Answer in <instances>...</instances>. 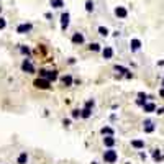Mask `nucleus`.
<instances>
[{
    "instance_id": "nucleus-18",
    "label": "nucleus",
    "mask_w": 164,
    "mask_h": 164,
    "mask_svg": "<svg viewBox=\"0 0 164 164\" xmlns=\"http://www.w3.org/2000/svg\"><path fill=\"white\" fill-rule=\"evenodd\" d=\"M153 159L156 163H161L163 161V156H161V149H153Z\"/></svg>"
},
{
    "instance_id": "nucleus-11",
    "label": "nucleus",
    "mask_w": 164,
    "mask_h": 164,
    "mask_svg": "<svg viewBox=\"0 0 164 164\" xmlns=\"http://www.w3.org/2000/svg\"><path fill=\"white\" fill-rule=\"evenodd\" d=\"M28 153L26 151H21L20 154H18V158H16V164H28Z\"/></svg>"
},
{
    "instance_id": "nucleus-38",
    "label": "nucleus",
    "mask_w": 164,
    "mask_h": 164,
    "mask_svg": "<svg viewBox=\"0 0 164 164\" xmlns=\"http://www.w3.org/2000/svg\"><path fill=\"white\" fill-rule=\"evenodd\" d=\"M125 164H131V163H125Z\"/></svg>"
},
{
    "instance_id": "nucleus-22",
    "label": "nucleus",
    "mask_w": 164,
    "mask_h": 164,
    "mask_svg": "<svg viewBox=\"0 0 164 164\" xmlns=\"http://www.w3.org/2000/svg\"><path fill=\"white\" fill-rule=\"evenodd\" d=\"M97 30H98V35L100 36H108V33H110L107 26H98Z\"/></svg>"
},
{
    "instance_id": "nucleus-4",
    "label": "nucleus",
    "mask_w": 164,
    "mask_h": 164,
    "mask_svg": "<svg viewBox=\"0 0 164 164\" xmlns=\"http://www.w3.org/2000/svg\"><path fill=\"white\" fill-rule=\"evenodd\" d=\"M21 71L26 72V74H35L36 69H35V66L31 64L30 59H23V62H21Z\"/></svg>"
},
{
    "instance_id": "nucleus-28",
    "label": "nucleus",
    "mask_w": 164,
    "mask_h": 164,
    "mask_svg": "<svg viewBox=\"0 0 164 164\" xmlns=\"http://www.w3.org/2000/svg\"><path fill=\"white\" fill-rule=\"evenodd\" d=\"M5 26H7L5 18H2V16H0V30H5Z\"/></svg>"
},
{
    "instance_id": "nucleus-19",
    "label": "nucleus",
    "mask_w": 164,
    "mask_h": 164,
    "mask_svg": "<svg viewBox=\"0 0 164 164\" xmlns=\"http://www.w3.org/2000/svg\"><path fill=\"white\" fill-rule=\"evenodd\" d=\"M51 7L53 8H62L64 7V0H51Z\"/></svg>"
},
{
    "instance_id": "nucleus-7",
    "label": "nucleus",
    "mask_w": 164,
    "mask_h": 164,
    "mask_svg": "<svg viewBox=\"0 0 164 164\" xmlns=\"http://www.w3.org/2000/svg\"><path fill=\"white\" fill-rule=\"evenodd\" d=\"M143 130H144V133H153L154 130H156V125H154L153 120H146L143 123Z\"/></svg>"
},
{
    "instance_id": "nucleus-6",
    "label": "nucleus",
    "mask_w": 164,
    "mask_h": 164,
    "mask_svg": "<svg viewBox=\"0 0 164 164\" xmlns=\"http://www.w3.org/2000/svg\"><path fill=\"white\" fill-rule=\"evenodd\" d=\"M69 18H71V15H69L67 12H64V13L61 15V30L62 31L67 30V26H69Z\"/></svg>"
},
{
    "instance_id": "nucleus-13",
    "label": "nucleus",
    "mask_w": 164,
    "mask_h": 164,
    "mask_svg": "<svg viewBox=\"0 0 164 164\" xmlns=\"http://www.w3.org/2000/svg\"><path fill=\"white\" fill-rule=\"evenodd\" d=\"M102 56H103V59H112V57H113V48L105 46L102 49Z\"/></svg>"
},
{
    "instance_id": "nucleus-37",
    "label": "nucleus",
    "mask_w": 164,
    "mask_h": 164,
    "mask_svg": "<svg viewBox=\"0 0 164 164\" xmlns=\"http://www.w3.org/2000/svg\"><path fill=\"white\" fill-rule=\"evenodd\" d=\"M0 13H2V7H0Z\"/></svg>"
},
{
    "instance_id": "nucleus-34",
    "label": "nucleus",
    "mask_w": 164,
    "mask_h": 164,
    "mask_svg": "<svg viewBox=\"0 0 164 164\" xmlns=\"http://www.w3.org/2000/svg\"><path fill=\"white\" fill-rule=\"evenodd\" d=\"M159 95H161V97H164V87L161 89V90H159Z\"/></svg>"
},
{
    "instance_id": "nucleus-9",
    "label": "nucleus",
    "mask_w": 164,
    "mask_h": 164,
    "mask_svg": "<svg viewBox=\"0 0 164 164\" xmlns=\"http://www.w3.org/2000/svg\"><path fill=\"white\" fill-rule=\"evenodd\" d=\"M115 143H117V139L113 138V136H105V138H103V146L108 148V149H112L113 146H115Z\"/></svg>"
},
{
    "instance_id": "nucleus-35",
    "label": "nucleus",
    "mask_w": 164,
    "mask_h": 164,
    "mask_svg": "<svg viewBox=\"0 0 164 164\" xmlns=\"http://www.w3.org/2000/svg\"><path fill=\"white\" fill-rule=\"evenodd\" d=\"M158 66H164V61H159V62H158Z\"/></svg>"
},
{
    "instance_id": "nucleus-12",
    "label": "nucleus",
    "mask_w": 164,
    "mask_h": 164,
    "mask_svg": "<svg viewBox=\"0 0 164 164\" xmlns=\"http://www.w3.org/2000/svg\"><path fill=\"white\" fill-rule=\"evenodd\" d=\"M71 41L74 43V44H82V43H84V35L77 31V33H74V35H72Z\"/></svg>"
},
{
    "instance_id": "nucleus-16",
    "label": "nucleus",
    "mask_w": 164,
    "mask_h": 164,
    "mask_svg": "<svg viewBox=\"0 0 164 164\" xmlns=\"http://www.w3.org/2000/svg\"><path fill=\"white\" fill-rule=\"evenodd\" d=\"M100 135H103V136H113L115 131H113L112 126H103V128H100Z\"/></svg>"
},
{
    "instance_id": "nucleus-26",
    "label": "nucleus",
    "mask_w": 164,
    "mask_h": 164,
    "mask_svg": "<svg viewBox=\"0 0 164 164\" xmlns=\"http://www.w3.org/2000/svg\"><path fill=\"white\" fill-rule=\"evenodd\" d=\"M20 53L25 54V56H30V48L28 46H20Z\"/></svg>"
},
{
    "instance_id": "nucleus-31",
    "label": "nucleus",
    "mask_w": 164,
    "mask_h": 164,
    "mask_svg": "<svg viewBox=\"0 0 164 164\" xmlns=\"http://www.w3.org/2000/svg\"><path fill=\"white\" fill-rule=\"evenodd\" d=\"M138 98H144V100H146V98H149V97L144 92H138Z\"/></svg>"
},
{
    "instance_id": "nucleus-36",
    "label": "nucleus",
    "mask_w": 164,
    "mask_h": 164,
    "mask_svg": "<svg viewBox=\"0 0 164 164\" xmlns=\"http://www.w3.org/2000/svg\"><path fill=\"white\" fill-rule=\"evenodd\" d=\"M163 87H164V79H163Z\"/></svg>"
},
{
    "instance_id": "nucleus-25",
    "label": "nucleus",
    "mask_w": 164,
    "mask_h": 164,
    "mask_svg": "<svg viewBox=\"0 0 164 164\" xmlns=\"http://www.w3.org/2000/svg\"><path fill=\"white\" fill-rule=\"evenodd\" d=\"M89 49H90V51H102V48H100L98 43H90V44H89Z\"/></svg>"
},
{
    "instance_id": "nucleus-24",
    "label": "nucleus",
    "mask_w": 164,
    "mask_h": 164,
    "mask_svg": "<svg viewBox=\"0 0 164 164\" xmlns=\"http://www.w3.org/2000/svg\"><path fill=\"white\" fill-rule=\"evenodd\" d=\"M71 117L76 118V120H77V118H82V110H79V108L72 110V112H71Z\"/></svg>"
},
{
    "instance_id": "nucleus-17",
    "label": "nucleus",
    "mask_w": 164,
    "mask_h": 164,
    "mask_svg": "<svg viewBox=\"0 0 164 164\" xmlns=\"http://www.w3.org/2000/svg\"><path fill=\"white\" fill-rule=\"evenodd\" d=\"M131 146L135 149H143L144 148V141L143 139H131Z\"/></svg>"
},
{
    "instance_id": "nucleus-1",
    "label": "nucleus",
    "mask_w": 164,
    "mask_h": 164,
    "mask_svg": "<svg viewBox=\"0 0 164 164\" xmlns=\"http://www.w3.org/2000/svg\"><path fill=\"white\" fill-rule=\"evenodd\" d=\"M103 161L107 164H115L118 161V153L115 151V149H107L105 153H103Z\"/></svg>"
},
{
    "instance_id": "nucleus-33",
    "label": "nucleus",
    "mask_w": 164,
    "mask_h": 164,
    "mask_svg": "<svg viewBox=\"0 0 164 164\" xmlns=\"http://www.w3.org/2000/svg\"><path fill=\"white\" fill-rule=\"evenodd\" d=\"M44 16H46L48 20H51V18H53V15H51V13H49V12H48V13H44Z\"/></svg>"
},
{
    "instance_id": "nucleus-30",
    "label": "nucleus",
    "mask_w": 164,
    "mask_h": 164,
    "mask_svg": "<svg viewBox=\"0 0 164 164\" xmlns=\"http://www.w3.org/2000/svg\"><path fill=\"white\" fill-rule=\"evenodd\" d=\"M62 125H64V126H71V120H69V118H64V120H62Z\"/></svg>"
},
{
    "instance_id": "nucleus-29",
    "label": "nucleus",
    "mask_w": 164,
    "mask_h": 164,
    "mask_svg": "<svg viewBox=\"0 0 164 164\" xmlns=\"http://www.w3.org/2000/svg\"><path fill=\"white\" fill-rule=\"evenodd\" d=\"M136 105H139V107H144V105H146V100H144V98H138V100H136Z\"/></svg>"
},
{
    "instance_id": "nucleus-14",
    "label": "nucleus",
    "mask_w": 164,
    "mask_h": 164,
    "mask_svg": "<svg viewBox=\"0 0 164 164\" xmlns=\"http://www.w3.org/2000/svg\"><path fill=\"white\" fill-rule=\"evenodd\" d=\"M156 110H158V108H156V105H154L153 102H146V105H144L143 107V112L144 113H156Z\"/></svg>"
},
{
    "instance_id": "nucleus-5",
    "label": "nucleus",
    "mask_w": 164,
    "mask_h": 164,
    "mask_svg": "<svg viewBox=\"0 0 164 164\" xmlns=\"http://www.w3.org/2000/svg\"><path fill=\"white\" fill-rule=\"evenodd\" d=\"M31 30H33V25H31V23H21V25L16 26V33H20V35L30 33Z\"/></svg>"
},
{
    "instance_id": "nucleus-10",
    "label": "nucleus",
    "mask_w": 164,
    "mask_h": 164,
    "mask_svg": "<svg viewBox=\"0 0 164 164\" xmlns=\"http://www.w3.org/2000/svg\"><path fill=\"white\" fill-rule=\"evenodd\" d=\"M130 49L131 51H139L141 49V41L138 38H133V40L130 41Z\"/></svg>"
},
{
    "instance_id": "nucleus-2",
    "label": "nucleus",
    "mask_w": 164,
    "mask_h": 164,
    "mask_svg": "<svg viewBox=\"0 0 164 164\" xmlns=\"http://www.w3.org/2000/svg\"><path fill=\"white\" fill-rule=\"evenodd\" d=\"M33 85H35L36 89H41V90H48V89L51 87V81L40 77V79H36V81L33 82Z\"/></svg>"
},
{
    "instance_id": "nucleus-15",
    "label": "nucleus",
    "mask_w": 164,
    "mask_h": 164,
    "mask_svg": "<svg viewBox=\"0 0 164 164\" xmlns=\"http://www.w3.org/2000/svg\"><path fill=\"white\" fill-rule=\"evenodd\" d=\"M61 82H62V85H66V87H71L72 84H74V79H72V76H62L61 77Z\"/></svg>"
},
{
    "instance_id": "nucleus-8",
    "label": "nucleus",
    "mask_w": 164,
    "mask_h": 164,
    "mask_svg": "<svg viewBox=\"0 0 164 164\" xmlns=\"http://www.w3.org/2000/svg\"><path fill=\"white\" fill-rule=\"evenodd\" d=\"M115 16H118V18H126L128 16V10L125 7H117L115 8Z\"/></svg>"
},
{
    "instance_id": "nucleus-23",
    "label": "nucleus",
    "mask_w": 164,
    "mask_h": 164,
    "mask_svg": "<svg viewBox=\"0 0 164 164\" xmlns=\"http://www.w3.org/2000/svg\"><path fill=\"white\" fill-rule=\"evenodd\" d=\"M113 69H115V71H117V72H120V74H125V76H126V74H128V69H126V67H123V66H118V64H117V66H115V67H113Z\"/></svg>"
},
{
    "instance_id": "nucleus-20",
    "label": "nucleus",
    "mask_w": 164,
    "mask_h": 164,
    "mask_svg": "<svg viewBox=\"0 0 164 164\" xmlns=\"http://www.w3.org/2000/svg\"><path fill=\"white\" fill-rule=\"evenodd\" d=\"M92 117V108H82V118H85V120H87V118H90Z\"/></svg>"
},
{
    "instance_id": "nucleus-39",
    "label": "nucleus",
    "mask_w": 164,
    "mask_h": 164,
    "mask_svg": "<svg viewBox=\"0 0 164 164\" xmlns=\"http://www.w3.org/2000/svg\"><path fill=\"white\" fill-rule=\"evenodd\" d=\"M92 164H98V163H92Z\"/></svg>"
},
{
    "instance_id": "nucleus-32",
    "label": "nucleus",
    "mask_w": 164,
    "mask_h": 164,
    "mask_svg": "<svg viewBox=\"0 0 164 164\" xmlns=\"http://www.w3.org/2000/svg\"><path fill=\"white\" fill-rule=\"evenodd\" d=\"M156 113H158V115H164V107L158 108V110H156Z\"/></svg>"
},
{
    "instance_id": "nucleus-21",
    "label": "nucleus",
    "mask_w": 164,
    "mask_h": 164,
    "mask_svg": "<svg viewBox=\"0 0 164 164\" xmlns=\"http://www.w3.org/2000/svg\"><path fill=\"white\" fill-rule=\"evenodd\" d=\"M94 8H95V3H94L92 0H87V2H85V12L90 13V12H94Z\"/></svg>"
},
{
    "instance_id": "nucleus-3",
    "label": "nucleus",
    "mask_w": 164,
    "mask_h": 164,
    "mask_svg": "<svg viewBox=\"0 0 164 164\" xmlns=\"http://www.w3.org/2000/svg\"><path fill=\"white\" fill-rule=\"evenodd\" d=\"M40 77L48 79V81H56L57 79V72L56 71H46V69H40Z\"/></svg>"
},
{
    "instance_id": "nucleus-27",
    "label": "nucleus",
    "mask_w": 164,
    "mask_h": 164,
    "mask_svg": "<svg viewBox=\"0 0 164 164\" xmlns=\"http://www.w3.org/2000/svg\"><path fill=\"white\" fill-rule=\"evenodd\" d=\"M94 105H95V100H94V98H89L87 102H85V108H94Z\"/></svg>"
}]
</instances>
